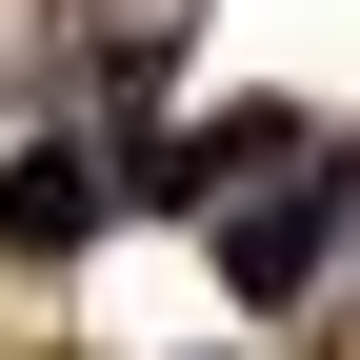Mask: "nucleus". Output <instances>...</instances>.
Segmentation results:
<instances>
[{
	"instance_id": "obj_1",
	"label": "nucleus",
	"mask_w": 360,
	"mask_h": 360,
	"mask_svg": "<svg viewBox=\"0 0 360 360\" xmlns=\"http://www.w3.org/2000/svg\"><path fill=\"white\" fill-rule=\"evenodd\" d=\"M321 240H340L321 180H260V200L220 220V281H240V300H300V281H321Z\"/></svg>"
},
{
	"instance_id": "obj_2",
	"label": "nucleus",
	"mask_w": 360,
	"mask_h": 360,
	"mask_svg": "<svg viewBox=\"0 0 360 360\" xmlns=\"http://www.w3.org/2000/svg\"><path fill=\"white\" fill-rule=\"evenodd\" d=\"M101 200H120L101 160H80V141H40L20 180H0V240H20V260H80V240H101Z\"/></svg>"
}]
</instances>
